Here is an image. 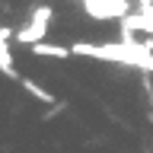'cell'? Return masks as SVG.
I'll use <instances>...</instances> for the list:
<instances>
[{
    "instance_id": "52a82bcc",
    "label": "cell",
    "mask_w": 153,
    "mask_h": 153,
    "mask_svg": "<svg viewBox=\"0 0 153 153\" xmlns=\"http://www.w3.org/2000/svg\"><path fill=\"white\" fill-rule=\"evenodd\" d=\"M137 13L147 19V26H150V35H153V0H137Z\"/></svg>"
},
{
    "instance_id": "6da1fadb",
    "label": "cell",
    "mask_w": 153,
    "mask_h": 153,
    "mask_svg": "<svg viewBox=\"0 0 153 153\" xmlns=\"http://www.w3.org/2000/svg\"><path fill=\"white\" fill-rule=\"evenodd\" d=\"M74 54L93 57V61H108V64H124L153 74V51L140 42H74Z\"/></svg>"
},
{
    "instance_id": "7a4b0ae2",
    "label": "cell",
    "mask_w": 153,
    "mask_h": 153,
    "mask_svg": "<svg viewBox=\"0 0 153 153\" xmlns=\"http://www.w3.org/2000/svg\"><path fill=\"white\" fill-rule=\"evenodd\" d=\"M51 16H54V10L48 7V3H42V7H35V13H32V19H29L22 29H16V42L19 45H38V42H45L48 35V26H51Z\"/></svg>"
},
{
    "instance_id": "277c9868",
    "label": "cell",
    "mask_w": 153,
    "mask_h": 153,
    "mask_svg": "<svg viewBox=\"0 0 153 153\" xmlns=\"http://www.w3.org/2000/svg\"><path fill=\"white\" fill-rule=\"evenodd\" d=\"M16 35L13 29H0V74L13 76V80H19L16 74V61H13V54H10V38Z\"/></svg>"
},
{
    "instance_id": "8992f818",
    "label": "cell",
    "mask_w": 153,
    "mask_h": 153,
    "mask_svg": "<svg viewBox=\"0 0 153 153\" xmlns=\"http://www.w3.org/2000/svg\"><path fill=\"white\" fill-rule=\"evenodd\" d=\"M22 89H26V93H29V96H35L38 102H45V105H57V102H54V96L48 93L45 86H38V83H35V80H22Z\"/></svg>"
},
{
    "instance_id": "3957f363",
    "label": "cell",
    "mask_w": 153,
    "mask_h": 153,
    "mask_svg": "<svg viewBox=\"0 0 153 153\" xmlns=\"http://www.w3.org/2000/svg\"><path fill=\"white\" fill-rule=\"evenodd\" d=\"M83 10L93 19H124L131 13L128 0H83Z\"/></svg>"
},
{
    "instance_id": "5b68a950",
    "label": "cell",
    "mask_w": 153,
    "mask_h": 153,
    "mask_svg": "<svg viewBox=\"0 0 153 153\" xmlns=\"http://www.w3.org/2000/svg\"><path fill=\"white\" fill-rule=\"evenodd\" d=\"M32 54H42V57H57V61H64V57H74V48L51 45V42H38V45H32Z\"/></svg>"
}]
</instances>
